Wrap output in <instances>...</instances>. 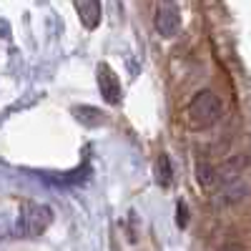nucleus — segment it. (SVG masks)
<instances>
[{
	"instance_id": "nucleus-1",
	"label": "nucleus",
	"mask_w": 251,
	"mask_h": 251,
	"mask_svg": "<svg viewBox=\"0 0 251 251\" xmlns=\"http://www.w3.org/2000/svg\"><path fill=\"white\" fill-rule=\"evenodd\" d=\"M224 116V106H221V98L211 91V88H203L199 91L191 103H188V126L196 131H206L216 126Z\"/></svg>"
},
{
	"instance_id": "nucleus-2",
	"label": "nucleus",
	"mask_w": 251,
	"mask_h": 251,
	"mask_svg": "<svg viewBox=\"0 0 251 251\" xmlns=\"http://www.w3.org/2000/svg\"><path fill=\"white\" fill-rule=\"evenodd\" d=\"M153 28L161 38H176L181 33V13L176 8V3L171 0H163V3L156 8V15H153Z\"/></svg>"
},
{
	"instance_id": "nucleus-3",
	"label": "nucleus",
	"mask_w": 251,
	"mask_h": 251,
	"mask_svg": "<svg viewBox=\"0 0 251 251\" xmlns=\"http://www.w3.org/2000/svg\"><path fill=\"white\" fill-rule=\"evenodd\" d=\"M50 221H53L50 206H30L28 211L23 214V219H20L18 231L23 236H40L50 226Z\"/></svg>"
},
{
	"instance_id": "nucleus-4",
	"label": "nucleus",
	"mask_w": 251,
	"mask_h": 251,
	"mask_svg": "<svg viewBox=\"0 0 251 251\" xmlns=\"http://www.w3.org/2000/svg\"><path fill=\"white\" fill-rule=\"evenodd\" d=\"M98 86H100L103 98H106L111 106L121 103V83H118L116 73H113L108 66H100V68H98Z\"/></svg>"
},
{
	"instance_id": "nucleus-5",
	"label": "nucleus",
	"mask_w": 251,
	"mask_h": 251,
	"mask_svg": "<svg viewBox=\"0 0 251 251\" xmlns=\"http://www.w3.org/2000/svg\"><path fill=\"white\" fill-rule=\"evenodd\" d=\"M249 199V183L241 178H228L221 188V203L224 206H239Z\"/></svg>"
},
{
	"instance_id": "nucleus-6",
	"label": "nucleus",
	"mask_w": 251,
	"mask_h": 251,
	"mask_svg": "<svg viewBox=\"0 0 251 251\" xmlns=\"http://www.w3.org/2000/svg\"><path fill=\"white\" fill-rule=\"evenodd\" d=\"M156 181L163 188H169L174 183V166H171V158L166 156V153L156 158Z\"/></svg>"
},
{
	"instance_id": "nucleus-7",
	"label": "nucleus",
	"mask_w": 251,
	"mask_h": 251,
	"mask_svg": "<svg viewBox=\"0 0 251 251\" xmlns=\"http://www.w3.org/2000/svg\"><path fill=\"white\" fill-rule=\"evenodd\" d=\"M196 178H199V183H201V188H214V183H216V169L211 163H199L196 166Z\"/></svg>"
},
{
	"instance_id": "nucleus-8",
	"label": "nucleus",
	"mask_w": 251,
	"mask_h": 251,
	"mask_svg": "<svg viewBox=\"0 0 251 251\" xmlns=\"http://www.w3.org/2000/svg\"><path fill=\"white\" fill-rule=\"evenodd\" d=\"M186 224H188V211H186V206H183V201H181V203H178V226L183 228Z\"/></svg>"
},
{
	"instance_id": "nucleus-9",
	"label": "nucleus",
	"mask_w": 251,
	"mask_h": 251,
	"mask_svg": "<svg viewBox=\"0 0 251 251\" xmlns=\"http://www.w3.org/2000/svg\"><path fill=\"white\" fill-rule=\"evenodd\" d=\"M219 251H244V249H241L239 244H226V246H221Z\"/></svg>"
}]
</instances>
